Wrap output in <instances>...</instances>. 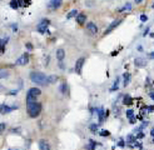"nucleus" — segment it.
Wrapping results in <instances>:
<instances>
[{"mask_svg": "<svg viewBox=\"0 0 154 150\" xmlns=\"http://www.w3.org/2000/svg\"><path fill=\"white\" fill-rule=\"evenodd\" d=\"M30 80L33 83L38 84V85H46V84H49L48 76L43 73H39V71H33L30 74Z\"/></svg>", "mask_w": 154, "mask_h": 150, "instance_id": "f257e3e1", "label": "nucleus"}, {"mask_svg": "<svg viewBox=\"0 0 154 150\" xmlns=\"http://www.w3.org/2000/svg\"><path fill=\"white\" fill-rule=\"evenodd\" d=\"M26 109H28V114L31 118H36L39 116V114L41 112V104L39 103H31V104H26Z\"/></svg>", "mask_w": 154, "mask_h": 150, "instance_id": "f03ea898", "label": "nucleus"}, {"mask_svg": "<svg viewBox=\"0 0 154 150\" xmlns=\"http://www.w3.org/2000/svg\"><path fill=\"white\" fill-rule=\"evenodd\" d=\"M41 94V90L38 88H30L29 91L26 94V104H31V103L36 101V98Z\"/></svg>", "mask_w": 154, "mask_h": 150, "instance_id": "7ed1b4c3", "label": "nucleus"}, {"mask_svg": "<svg viewBox=\"0 0 154 150\" xmlns=\"http://www.w3.org/2000/svg\"><path fill=\"white\" fill-rule=\"evenodd\" d=\"M49 24H50V20H48V19H43V20L38 24V26H36V30H38L40 34H44L45 31H48Z\"/></svg>", "mask_w": 154, "mask_h": 150, "instance_id": "20e7f679", "label": "nucleus"}, {"mask_svg": "<svg viewBox=\"0 0 154 150\" xmlns=\"http://www.w3.org/2000/svg\"><path fill=\"white\" fill-rule=\"evenodd\" d=\"M122 21H123L122 19H116V20H114V21L111 23V24H110L108 28H106V30H105L104 34L106 35V34H109V33H111V31H113V30L115 29L116 26H119V25H120V23H122Z\"/></svg>", "mask_w": 154, "mask_h": 150, "instance_id": "39448f33", "label": "nucleus"}, {"mask_svg": "<svg viewBox=\"0 0 154 150\" xmlns=\"http://www.w3.org/2000/svg\"><path fill=\"white\" fill-rule=\"evenodd\" d=\"M28 63H29V55H28L26 53L23 54L20 58L15 62V64H16V65H20V67H23V65H26Z\"/></svg>", "mask_w": 154, "mask_h": 150, "instance_id": "423d86ee", "label": "nucleus"}, {"mask_svg": "<svg viewBox=\"0 0 154 150\" xmlns=\"http://www.w3.org/2000/svg\"><path fill=\"white\" fill-rule=\"evenodd\" d=\"M84 62H85V58H79L75 63V73L77 74H82V69H83V65H84Z\"/></svg>", "mask_w": 154, "mask_h": 150, "instance_id": "0eeeda50", "label": "nucleus"}, {"mask_svg": "<svg viewBox=\"0 0 154 150\" xmlns=\"http://www.w3.org/2000/svg\"><path fill=\"white\" fill-rule=\"evenodd\" d=\"M63 4V0H50L49 3V8L51 10H57V9L60 8V5Z\"/></svg>", "mask_w": 154, "mask_h": 150, "instance_id": "6e6552de", "label": "nucleus"}, {"mask_svg": "<svg viewBox=\"0 0 154 150\" xmlns=\"http://www.w3.org/2000/svg\"><path fill=\"white\" fill-rule=\"evenodd\" d=\"M87 30L89 31L90 34L95 35L97 33H98V26H97V24H94L93 21H90V23H88V24H87Z\"/></svg>", "mask_w": 154, "mask_h": 150, "instance_id": "1a4fd4ad", "label": "nucleus"}, {"mask_svg": "<svg viewBox=\"0 0 154 150\" xmlns=\"http://www.w3.org/2000/svg\"><path fill=\"white\" fill-rule=\"evenodd\" d=\"M14 109H16V106H9L6 104H1V105H0V112H1V114H8V112L13 111Z\"/></svg>", "mask_w": 154, "mask_h": 150, "instance_id": "9d476101", "label": "nucleus"}, {"mask_svg": "<svg viewBox=\"0 0 154 150\" xmlns=\"http://www.w3.org/2000/svg\"><path fill=\"white\" fill-rule=\"evenodd\" d=\"M39 149L40 150H50V145L45 139L39 140Z\"/></svg>", "mask_w": 154, "mask_h": 150, "instance_id": "9b49d317", "label": "nucleus"}, {"mask_svg": "<svg viewBox=\"0 0 154 150\" xmlns=\"http://www.w3.org/2000/svg\"><path fill=\"white\" fill-rule=\"evenodd\" d=\"M134 65L137 68H144L147 65V62L144 59H142V58H137V59L134 60Z\"/></svg>", "mask_w": 154, "mask_h": 150, "instance_id": "f8f14e48", "label": "nucleus"}, {"mask_svg": "<svg viewBox=\"0 0 154 150\" xmlns=\"http://www.w3.org/2000/svg\"><path fill=\"white\" fill-rule=\"evenodd\" d=\"M77 21H78V24H79V25H83L84 23L87 21V15H85V14H83V13L78 14V16H77Z\"/></svg>", "mask_w": 154, "mask_h": 150, "instance_id": "ddd939ff", "label": "nucleus"}, {"mask_svg": "<svg viewBox=\"0 0 154 150\" xmlns=\"http://www.w3.org/2000/svg\"><path fill=\"white\" fill-rule=\"evenodd\" d=\"M64 58H65V51H64V49H58V50H57V59L59 60V63L63 62Z\"/></svg>", "mask_w": 154, "mask_h": 150, "instance_id": "4468645a", "label": "nucleus"}, {"mask_svg": "<svg viewBox=\"0 0 154 150\" xmlns=\"http://www.w3.org/2000/svg\"><path fill=\"white\" fill-rule=\"evenodd\" d=\"M108 115V111H105L104 109H98V116H99V123H103L104 116Z\"/></svg>", "mask_w": 154, "mask_h": 150, "instance_id": "2eb2a0df", "label": "nucleus"}, {"mask_svg": "<svg viewBox=\"0 0 154 150\" xmlns=\"http://www.w3.org/2000/svg\"><path fill=\"white\" fill-rule=\"evenodd\" d=\"M127 142L129 143L130 146H134L135 142H137V137H135V135H133V134H129L128 137H127Z\"/></svg>", "mask_w": 154, "mask_h": 150, "instance_id": "dca6fc26", "label": "nucleus"}, {"mask_svg": "<svg viewBox=\"0 0 154 150\" xmlns=\"http://www.w3.org/2000/svg\"><path fill=\"white\" fill-rule=\"evenodd\" d=\"M130 74L129 73H124L123 74V80H124V83H123V86H128L129 85V83H130Z\"/></svg>", "mask_w": 154, "mask_h": 150, "instance_id": "f3484780", "label": "nucleus"}, {"mask_svg": "<svg viewBox=\"0 0 154 150\" xmlns=\"http://www.w3.org/2000/svg\"><path fill=\"white\" fill-rule=\"evenodd\" d=\"M123 104H124V105H132V104H133L132 96H130V95H125L124 99H123Z\"/></svg>", "mask_w": 154, "mask_h": 150, "instance_id": "a211bd4d", "label": "nucleus"}, {"mask_svg": "<svg viewBox=\"0 0 154 150\" xmlns=\"http://www.w3.org/2000/svg\"><path fill=\"white\" fill-rule=\"evenodd\" d=\"M97 146V142H94V140H89V144L87 145V150H94Z\"/></svg>", "mask_w": 154, "mask_h": 150, "instance_id": "6ab92c4d", "label": "nucleus"}, {"mask_svg": "<svg viewBox=\"0 0 154 150\" xmlns=\"http://www.w3.org/2000/svg\"><path fill=\"white\" fill-rule=\"evenodd\" d=\"M58 75H50V76H48V81L49 84H54V83H57L58 81Z\"/></svg>", "mask_w": 154, "mask_h": 150, "instance_id": "aec40b11", "label": "nucleus"}, {"mask_svg": "<svg viewBox=\"0 0 154 150\" xmlns=\"http://www.w3.org/2000/svg\"><path fill=\"white\" fill-rule=\"evenodd\" d=\"M9 75H10V73H9V70H0V79H5L8 78Z\"/></svg>", "mask_w": 154, "mask_h": 150, "instance_id": "412c9836", "label": "nucleus"}, {"mask_svg": "<svg viewBox=\"0 0 154 150\" xmlns=\"http://www.w3.org/2000/svg\"><path fill=\"white\" fill-rule=\"evenodd\" d=\"M78 10H75V9H74V10H72L70 13H69L68 14V15H67V19H72V18H77L78 16Z\"/></svg>", "mask_w": 154, "mask_h": 150, "instance_id": "4be33fe9", "label": "nucleus"}, {"mask_svg": "<svg viewBox=\"0 0 154 150\" xmlns=\"http://www.w3.org/2000/svg\"><path fill=\"white\" fill-rule=\"evenodd\" d=\"M118 88H119V78H116V80L114 81L113 86L110 88V91H115V90H118Z\"/></svg>", "mask_w": 154, "mask_h": 150, "instance_id": "5701e85b", "label": "nucleus"}, {"mask_svg": "<svg viewBox=\"0 0 154 150\" xmlns=\"http://www.w3.org/2000/svg\"><path fill=\"white\" fill-rule=\"evenodd\" d=\"M19 5H20V4H19V1H18V0H11V1H10V6H11L13 9H15V10H16L18 8H19Z\"/></svg>", "mask_w": 154, "mask_h": 150, "instance_id": "b1692460", "label": "nucleus"}, {"mask_svg": "<svg viewBox=\"0 0 154 150\" xmlns=\"http://www.w3.org/2000/svg\"><path fill=\"white\" fill-rule=\"evenodd\" d=\"M60 91H62V94H67V91H68V84L67 83L62 84V86H60Z\"/></svg>", "mask_w": 154, "mask_h": 150, "instance_id": "393cba45", "label": "nucleus"}, {"mask_svg": "<svg viewBox=\"0 0 154 150\" xmlns=\"http://www.w3.org/2000/svg\"><path fill=\"white\" fill-rule=\"evenodd\" d=\"M130 9H132V4L130 3H127L125 4V5L122 8V9H119V11H125V10H130Z\"/></svg>", "mask_w": 154, "mask_h": 150, "instance_id": "a878e982", "label": "nucleus"}, {"mask_svg": "<svg viewBox=\"0 0 154 150\" xmlns=\"http://www.w3.org/2000/svg\"><path fill=\"white\" fill-rule=\"evenodd\" d=\"M99 135H101V137H109V135H110V133H109L108 130H100Z\"/></svg>", "mask_w": 154, "mask_h": 150, "instance_id": "bb28decb", "label": "nucleus"}, {"mask_svg": "<svg viewBox=\"0 0 154 150\" xmlns=\"http://www.w3.org/2000/svg\"><path fill=\"white\" fill-rule=\"evenodd\" d=\"M90 130H92V133H97V130H98V124H92L90 125Z\"/></svg>", "mask_w": 154, "mask_h": 150, "instance_id": "cd10ccee", "label": "nucleus"}, {"mask_svg": "<svg viewBox=\"0 0 154 150\" xmlns=\"http://www.w3.org/2000/svg\"><path fill=\"white\" fill-rule=\"evenodd\" d=\"M125 114H127L128 118H133V116H134V111H133L132 109H129V110H127V112H125Z\"/></svg>", "mask_w": 154, "mask_h": 150, "instance_id": "c85d7f7f", "label": "nucleus"}, {"mask_svg": "<svg viewBox=\"0 0 154 150\" xmlns=\"http://www.w3.org/2000/svg\"><path fill=\"white\" fill-rule=\"evenodd\" d=\"M19 4H23V5H28V4H30V0H18Z\"/></svg>", "mask_w": 154, "mask_h": 150, "instance_id": "c756f323", "label": "nucleus"}, {"mask_svg": "<svg viewBox=\"0 0 154 150\" xmlns=\"http://www.w3.org/2000/svg\"><path fill=\"white\" fill-rule=\"evenodd\" d=\"M135 137H137V139H143L144 138V133H143V131H139Z\"/></svg>", "mask_w": 154, "mask_h": 150, "instance_id": "7c9ffc66", "label": "nucleus"}, {"mask_svg": "<svg viewBox=\"0 0 154 150\" xmlns=\"http://www.w3.org/2000/svg\"><path fill=\"white\" fill-rule=\"evenodd\" d=\"M5 128H6V125H5V124H4V123H0V134H1L3 131L5 130Z\"/></svg>", "mask_w": 154, "mask_h": 150, "instance_id": "2f4dec72", "label": "nucleus"}, {"mask_svg": "<svg viewBox=\"0 0 154 150\" xmlns=\"http://www.w3.org/2000/svg\"><path fill=\"white\" fill-rule=\"evenodd\" d=\"M141 20H142L143 23H145V21L148 20V16H147V15H144V14H142V15H141Z\"/></svg>", "mask_w": 154, "mask_h": 150, "instance_id": "473e14b6", "label": "nucleus"}, {"mask_svg": "<svg viewBox=\"0 0 154 150\" xmlns=\"http://www.w3.org/2000/svg\"><path fill=\"white\" fill-rule=\"evenodd\" d=\"M118 146H120V148H124V146H125V143H124V140H119V143H118Z\"/></svg>", "mask_w": 154, "mask_h": 150, "instance_id": "72a5a7b5", "label": "nucleus"}, {"mask_svg": "<svg viewBox=\"0 0 154 150\" xmlns=\"http://www.w3.org/2000/svg\"><path fill=\"white\" fill-rule=\"evenodd\" d=\"M147 110H148L149 112H153V111H154V105H149V106H147Z\"/></svg>", "mask_w": 154, "mask_h": 150, "instance_id": "f704fd0d", "label": "nucleus"}, {"mask_svg": "<svg viewBox=\"0 0 154 150\" xmlns=\"http://www.w3.org/2000/svg\"><path fill=\"white\" fill-rule=\"evenodd\" d=\"M148 124H149V121H144V123L141 125V128H139V129H144L145 126H148Z\"/></svg>", "mask_w": 154, "mask_h": 150, "instance_id": "c9c22d12", "label": "nucleus"}, {"mask_svg": "<svg viewBox=\"0 0 154 150\" xmlns=\"http://www.w3.org/2000/svg\"><path fill=\"white\" fill-rule=\"evenodd\" d=\"M129 123L130 124H134L135 123V118H134V116H133V118H129Z\"/></svg>", "mask_w": 154, "mask_h": 150, "instance_id": "e433bc0d", "label": "nucleus"}, {"mask_svg": "<svg viewBox=\"0 0 154 150\" xmlns=\"http://www.w3.org/2000/svg\"><path fill=\"white\" fill-rule=\"evenodd\" d=\"M148 34H149V28H147V29H145V31L143 33V36H145V35H148Z\"/></svg>", "mask_w": 154, "mask_h": 150, "instance_id": "4c0bfd02", "label": "nucleus"}, {"mask_svg": "<svg viewBox=\"0 0 154 150\" xmlns=\"http://www.w3.org/2000/svg\"><path fill=\"white\" fill-rule=\"evenodd\" d=\"M149 96L153 99V101H154V91H149Z\"/></svg>", "mask_w": 154, "mask_h": 150, "instance_id": "58836bf2", "label": "nucleus"}, {"mask_svg": "<svg viewBox=\"0 0 154 150\" xmlns=\"http://www.w3.org/2000/svg\"><path fill=\"white\" fill-rule=\"evenodd\" d=\"M148 56H149V58H150V59H154V51H153V53H150V54H149Z\"/></svg>", "mask_w": 154, "mask_h": 150, "instance_id": "ea45409f", "label": "nucleus"}, {"mask_svg": "<svg viewBox=\"0 0 154 150\" xmlns=\"http://www.w3.org/2000/svg\"><path fill=\"white\" fill-rule=\"evenodd\" d=\"M150 137H152V138H154V128L150 130Z\"/></svg>", "mask_w": 154, "mask_h": 150, "instance_id": "a19ab883", "label": "nucleus"}, {"mask_svg": "<svg viewBox=\"0 0 154 150\" xmlns=\"http://www.w3.org/2000/svg\"><path fill=\"white\" fill-rule=\"evenodd\" d=\"M10 94H11V95H15V94H18V90H13Z\"/></svg>", "mask_w": 154, "mask_h": 150, "instance_id": "79ce46f5", "label": "nucleus"}, {"mask_svg": "<svg viewBox=\"0 0 154 150\" xmlns=\"http://www.w3.org/2000/svg\"><path fill=\"white\" fill-rule=\"evenodd\" d=\"M134 1H135V4H141V3L143 1V0H134Z\"/></svg>", "mask_w": 154, "mask_h": 150, "instance_id": "37998d69", "label": "nucleus"}, {"mask_svg": "<svg viewBox=\"0 0 154 150\" xmlns=\"http://www.w3.org/2000/svg\"><path fill=\"white\" fill-rule=\"evenodd\" d=\"M150 36H152V38H154V33H150Z\"/></svg>", "mask_w": 154, "mask_h": 150, "instance_id": "c03bdc74", "label": "nucleus"}, {"mask_svg": "<svg viewBox=\"0 0 154 150\" xmlns=\"http://www.w3.org/2000/svg\"><path fill=\"white\" fill-rule=\"evenodd\" d=\"M152 143H153V144H154V138H153V142H152Z\"/></svg>", "mask_w": 154, "mask_h": 150, "instance_id": "a18cd8bd", "label": "nucleus"}, {"mask_svg": "<svg viewBox=\"0 0 154 150\" xmlns=\"http://www.w3.org/2000/svg\"><path fill=\"white\" fill-rule=\"evenodd\" d=\"M0 89H1V85H0Z\"/></svg>", "mask_w": 154, "mask_h": 150, "instance_id": "49530a36", "label": "nucleus"}, {"mask_svg": "<svg viewBox=\"0 0 154 150\" xmlns=\"http://www.w3.org/2000/svg\"><path fill=\"white\" fill-rule=\"evenodd\" d=\"M153 8H154V4H153Z\"/></svg>", "mask_w": 154, "mask_h": 150, "instance_id": "de8ad7c7", "label": "nucleus"}, {"mask_svg": "<svg viewBox=\"0 0 154 150\" xmlns=\"http://www.w3.org/2000/svg\"><path fill=\"white\" fill-rule=\"evenodd\" d=\"M0 1H1V0H0Z\"/></svg>", "mask_w": 154, "mask_h": 150, "instance_id": "09e8293b", "label": "nucleus"}]
</instances>
